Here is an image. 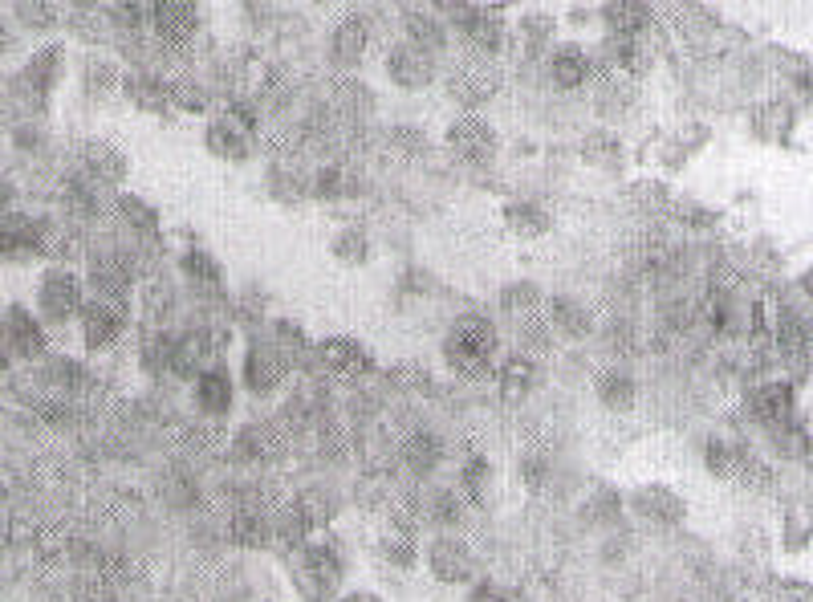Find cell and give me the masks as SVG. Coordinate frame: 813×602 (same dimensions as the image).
<instances>
[{"label":"cell","mask_w":813,"mask_h":602,"mask_svg":"<svg viewBox=\"0 0 813 602\" xmlns=\"http://www.w3.org/2000/svg\"><path fill=\"white\" fill-rule=\"evenodd\" d=\"M500 346V334L488 318L480 314H464L448 326L444 334V358H448V367L456 375H484L488 363H492V354Z\"/></svg>","instance_id":"obj_1"},{"label":"cell","mask_w":813,"mask_h":602,"mask_svg":"<svg viewBox=\"0 0 813 602\" xmlns=\"http://www.w3.org/2000/svg\"><path fill=\"white\" fill-rule=\"evenodd\" d=\"M342 574H346V558H342V550L334 546V541H305L301 546L293 582L309 602H326L338 590Z\"/></svg>","instance_id":"obj_2"},{"label":"cell","mask_w":813,"mask_h":602,"mask_svg":"<svg viewBox=\"0 0 813 602\" xmlns=\"http://www.w3.org/2000/svg\"><path fill=\"white\" fill-rule=\"evenodd\" d=\"M427 574L440 586H468L476 578V558L468 550V541L456 533L435 537L427 546Z\"/></svg>","instance_id":"obj_3"},{"label":"cell","mask_w":813,"mask_h":602,"mask_svg":"<svg viewBox=\"0 0 813 602\" xmlns=\"http://www.w3.org/2000/svg\"><path fill=\"white\" fill-rule=\"evenodd\" d=\"M383 70H387L391 86L415 94V90H427V86L435 82V74H440V62H435L431 53L407 45V41H395V45L387 49V57H383Z\"/></svg>","instance_id":"obj_4"},{"label":"cell","mask_w":813,"mask_h":602,"mask_svg":"<svg viewBox=\"0 0 813 602\" xmlns=\"http://www.w3.org/2000/svg\"><path fill=\"white\" fill-rule=\"evenodd\" d=\"M444 143L464 163H488L496 155V147H500V135H496V127L488 123V118L464 114V118H456V123L444 131Z\"/></svg>","instance_id":"obj_5"},{"label":"cell","mask_w":813,"mask_h":602,"mask_svg":"<svg viewBox=\"0 0 813 602\" xmlns=\"http://www.w3.org/2000/svg\"><path fill=\"white\" fill-rule=\"evenodd\" d=\"M545 74H549V82L557 86V90H582L590 78H594V57L578 45V41H561V45H553L549 49V57H545Z\"/></svg>","instance_id":"obj_6"},{"label":"cell","mask_w":813,"mask_h":602,"mask_svg":"<svg viewBox=\"0 0 813 602\" xmlns=\"http://www.w3.org/2000/svg\"><path fill=\"white\" fill-rule=\"evenodd\" d=\"M37 306L49 322H66L82 310V285L70 269H49L41 277V289H37Z\"/></svg>","instance_id":"obj_7"},{"label":"cell","mask_w":813,"mask_h":602,"mask_svg":"<svg viewBox=\"0 0 813 602\" xmlns=\"http://www.w3.org/2000/svg\"><path fill=\"white\" fill-rule=\"evenodd\" d=\"M240 379L253 395H273L281 383H285V354L273 346V342H253L244 354V367H240Z\"/></svg>","instance_id":"obj_8"},{"label":"cell","mask_w":813,"mask_h":602,"mask_svg":"<svg viewBox=\"0 0 813 602\" xmlns=\"http://www.w3.org/2000/svg\"><path fill=\"white\" fill-rule=\"evenodd\" d=\"M496 90H500V74L488 62H464V66H456L448 74V94L460 106H468V110H476L488 98H496Z\"/></svg>","instance_id":"obj_9"},{"label":"cell","mask_w":813,"mask_h":602,"mask_svg":"<svg viewBox=\"0 0 813 602\" xmlns=\"http://www.w3.org/2000/svg\"><path fill=\"white\" fill-rule=\"evenodd\" d=\"M151 25H155V37L171 49L187 45L200 29V9L187 5V0H163V5H151Z\"/></svg>","instance_id":"obj_10"},{"label":"cell","mask_w":813,"mask_h":602,"mask_svg":"<svg viewBox=\"0 0 813 602\" xmlns=\"http://www.w3.org/2000/svg\"><path fill=\"white\" fill-rule=\"evenodd\" d=\"M318 367L334 379H362L374 367V358L358 338H326L318 346Z\"/></svg>","instance_id":"obj_11"},{"label":"cell","mask_w":813,"mask_h":602,"mask_svg":"<svg viewBox=\"0 0 813 602\" xmlns=\"http://www.w3.org/2000/svg\"><path fill=\"white\" fill-rule=\"evenodd\" d=\"M122 330H127V314H122V301H90V306L82 310V334H86V346L90 350H106L122 338Z\"/></svg>","instance_id":"obj_12"},{"label":"cell","mask_w":813,"mask_h":602,"mask_svg":"<svg viewBox=\"0 0 813 602\" xmlns=\"http://www.w3.org/2000/svg\"><path fill=\"white\" fill-rule=\"evenodd\" d=\"M748 407H753V415L761 419L765 428H785V424H793V415H797V387L785 383V379L761 383L753 391V399H748Z\"/></svg>","instance_id":"obj_13"},{"label":"cell","mask_w":813,"mask_h":602,"mask_svg":"<svg viewBox=\"0 0 813 602\" xmlns=\"http://www.w3.org/2000/svg\"><path fill=\"white\" fill-rule=\"evenodd\" d=\"M631 509H635L643 521L663 525V529H671V525H679V521L687 517L683 497H679L675 489H667V485H643V489H635V493H631Z\"/></svg>","instance_id":"obj_14"},{"label":"cell","mask_w":813,"mask_h":602,"mask_svg":"<svg viewBox=\"0 0 813 602\" xmlns=\"http://www.w3.org/2000/svg\"><path fill=\"white\" fill-rule=\"evenodd\" d=\"M228 541H236L240 550H265L273 541V517L261 513L257 501H240L228 517Z\"/></svg>","instance_id":"obj_15"},{"label":"cell","mask_w":813,"mask_h":602,"mask_svg":"<svg viewBox=\"0 0 813 602\" xmlns=\"http://www.w3.org/2000/svg\"><path fill=\"white\" fill-rule=\"evenodd\" d=\"M464 41L476 49V53H500L509 41V29H505V17H500V9H488V5H472L468 21L460 25Z\"/></svg>","instance_id":"obj_16"},{"label":"cell","mask_w":813,"mask_h":602,"mask_svg":"<svg viewBox=\"0 0 813 602\" xmlns=\"http://www.w3.org/2000/svg\"><path fill=\"white\" fill-rule=\"evenodd\" d=\"M232 399H236V383H232V375H228L220 363H212V367H204V371L196 375V407H200L204 415H212V419L228 415V411H232Z\"/></svg>","instance_id":"obj_17"},{"label":"cell","mask_w":813,"mask_h":602,"mask_svg":"<svg viewBox=\"0 0 813 602\" xmlns=\"http://www.w3.org/2000/svg\"><path fill=\"white\" fill-rule=\"evenodd\" d=\"M253 139L257 135H248V131H240L232 118H212L208 123V131H204V147H208V155H216V159H224V163H240V159H248L253 155Z\"/></svg>","instance_id":"obj_18"},{"label":"cell","mask_w":813,"mask_h":602,"mask_svg":"<svg viewBox=\"0 0 813 602\" xmlns=\"http://www.w3.org/2000/svg\"><path fill=\"white\" fill-rule=\"evenodd\" d=\"M366 49H370V25H366V17H346V21H338L334 25V33H330V57L342 66V70H350V66H358L362 57H366Z\"/></svg>","instance_id":"obj_19"},{"label":"cell","mask_w":813,"mask_h":602,"mask_svg":"<svg viewBox=\"0 0 813 602\" xmlns=\"http://www.w3.org/2000/svg\"><path fill=\"white\" fill-rule=\"evenodd\" d=\"M122 94L131 98V106H139L143 114H163L171 106V82L163 74L151 70H135L122 78Z\"/></svg>","instance_id":"obj_20"},{"label":"cell","mask_w":813,"mask_h":602,"mask_svg":"<svg viewBox=\"0 0 813 602\" xmlns=\"http://www.w3.org/2000/svg\"><path fill=\"white\" fill-rule=\"evenodd\" d=\"M403 33H407L403 37L407 45H415V49H423L431 57H440L448 49V25H444V17H435L431 9H407Z\"/></svg>","instance_id":"obj_21"},{"label":"cell","mask_w":813,"mask_h":602,"mask_svg":"<svg viewBox=\"0 0 813 602\" xmlns=\"http://www.w3.org/2000/svg\"><path fill=\"white\" fill-rule=\"evenodd\" d=\"M448 456V444L440 432H431V428H415L407 440H403V464L415 472V476H431L435 468L444 464Z\"/></svg>","instance_id":"obj_22"},{"label":"cell","mask_w":813,"mask_h":602,"mask_svg":"<svg viewBox=\"0 0 813 602\" xmlns=\"http://www.w3.org/2000/svg\"><path fill=\"white\" fill-rule=\"evenodd\" d=\"M594 395H598V403H602L606 411H635V403H639V383H635V375H631L627 367H606V371H598V379H594Z\"/></svg>","instance_id":"obj_23"},{"label":"cell","mask_w":813,"mask_h":602,"mask_svg":"<svg viewBox=\"0 0 813 602\" xmlns=\"http://www.w3.org/2000/svg\"><path fill=\"white\" fill-rule=\"evenodd\" d=\"M549 326L561 338H586V334H594V310L570 293H557L549 301Z\"/></svg>","instance_id":"obj_24"},{"label":"cell","mask_w":813,"mask_h":602,"mask_svg":"<svg viewBox=\"0 0 813 602\" xmlns=\"http://www.w3.org/2000/svg\"><path fill=\"white\" fill-rule=\"evenodd\" d=\"M602 21H606L610 37L639 41V37L651 29L655 13H651V5H635V0H614V5H602Z\"/></svg>","instance_id":"obj_25"},{"label":"cell","mask_w":813,"mask_h":602,"mask_svg":"<svg viewBox=\"0 0 813 602\" xmlns=\"http://www.w3.org/2000/svg\"><path fill=\"white\" fill-rule=\"evenodd\" d=\"M500 216H505V228L521 240H541L549 228H553V212L537 200H509L505 208H500Z\"/></svg>","instance_id":"obj_26"},{"label":"cell","mask_w":813,"mask_h":602,"mask_svg":"<svg viewBox=\"0 0 813 602\" xmlns=\"http://www.w3.org/2000/svg\"><path fill=\"white\" fill-rule=\"evenodd\" d=\"M82 163H86V175H90V184H122L127 179V155H122L114 143H86L82 151Z\"/></svg>","instance_id":"obj_27"},{"label":"cell","mask_w":813,"mask_h":602,"mask_svg":"<svg viewBox=\"0 0 813 602\" xmlns=\"http://www.w3.org/2000/svg\"><path fill=\"white\" fill-rule=\"evenodd\" d=\"M5 342H9V350L21 354V358L45 354V330H41V322H37L29 310H21V306L5 314Z\"/></svg>","instance_id":"obj_28"},{"label":"cell","mask_w":813,"mask_h":602,"mask_svg":"<svg viewBox=\"0 0 813 602\" xmlns=\"http://www.w3.org/2000/svg\"><path fill=\"white\" fill-rule=\"evenodd\" d=\"M419 517L435 529H456L464 517V497L456 489H431L419 497Z\"/></svg>","instance_id":"obj_29"},{"label":"cell","mask_w":813,"mask_h":602,"mask_svg":"<svg viewBox=\"0 0 813 602\" xmlns=\"http://www.w3.org/2000/svg\"><path fill=\"white\" fill-rule=\"evenodd\" d=\"M236 452H240L244 460H253V464L273 460V456L281 452V432H277L273 424H261V419H253V424H244V428L236 432Z\"/></svg>","instance_id":"obj_30"},{"label":"cell","mask_w":813,"mask_h":602,"mask_svg":"<svg viewBox=\"0 0 813 602\" xmlns=\"http://www.w3.org/2000/svg\"><path fill=\"white\" fill-rule=\"evenodd\" d=\"M496 387H500V399L505 403H525L529 399V391L537 387V363L533 358H509L505 367H500V375H496Z\"/></svg>","instance_id":"obj_31"},{"label":"cell","mask_w":813,"mask_h":602,"mask_svg":"<svg viewBox=\"0 0 813 602\" xmlns=\"http://www.w3.org/2000/svg\"><path fill=\"white\" fill-rule=\"evenodd\" d=\"M496 306L505 310L509 318H517V322H529L541 306H545V293H541V285H533V281H509L505 289H500V297H496Z\"/></svg>","instance_id":"obj_32"},{"label":"cell","mask_w":813,"mask_h":602,"mask_svg":"<svg viewBox=\"0 0 813 602\" xmlns=\"http://www.w3.org/2000/svg\"><path fill=\"white\" fill-rule=\"evenodd\" d=\"M179 269H183L187 281H192L196 289H204V293H216V289L224 285L220 261H216L212 253H204V249H187V253L179 257Z\"/></svg>","instance_id":"obj_33"},{"label":"cell","mask_w":813,"mask_h":602,"mask_svg":"<svg viewBox=\"0 0 813 602\" xmlns=\"http://www.w3.org/2000/svg\"><path fill=\"white\" fill-rule=\"evenodd\" d=\"M354 192V179L342 163H322L314 175H309V196L314 200H342Z\"/></svg>","instance_id":"obj_34"},{"label":"cell","mask_w":813,"mask_h":602,"mask_svg":"<svg viewBox=\"0 0 813 602\" xmlns=\"http://www.w3.org/2000/svg\"><path fill=\"white\" fill-rule=\"evenodd\" d=\"M330 253H334V261H338V265L358 269V265H366V261H370V236H366L358 224H350V228L334 232V240H330Z\"/></svg>","instance_id":"obj_35"},{"label":"cell","mask_w":813,"mask_h":602,"mask_svg":"<svg viewBox=\"0 0 813 602\" xmlns=\"http://www.w3.org/2000/svg\"><path fill=\"white\" fill-rule=\"evenodd\" d=\"M309 533H314V525H309V517L297 509V501H289V505L273 517V537L281 541V546H289V550H301L305 541H309Z\"/></svg>","instance_id":"obj_36"},{"label":"cell","mask_w":813,"mask_h":602,"mask_svg":"<svg viewBox=\"0 0 813 602\" xmlns=\"http://www.w3.org/2000/svg\"><path fill=\"white\" fill-rule=\"evenodd\" d=\"M553 33H557V21H553L549 13H541V9L521 13V21H517V37H521V45H525L529 53L553 49Z\"/></svg>","instance_id":"obj_37"},{"label":"cell","mask_w":813,"mask_h":602,"mask_svg":"<svg viewBox=\"0 0 813 602\" xmlns=\"http://www.w3.org/2000/svg\"><path fill=\"white\" fill-rule=\"evenodd\" d=\"M582 159L590 163V167H618L622 163V139L614 135V131H590L586 139H582Z\"/></svg>","instance_id":"obj_38"},{"label":"cell","mask_w":813,"mask_h":602,"mask_svg":"<svg viewBox=\"0 0 813 602\" xmlns=\"http://www.w3.org/2000/svg\"><path fill=\"white\" fill-rule=\"evenodd\" d=\"M171 106H179L183 114H208L212 94L196 78H179V82H171Z\"/></svg>","instance_id":"obj_39"},{"label":"cell","mask_w":813,"mask_h":602,"mask_svg":"<svg viewBox=\"0 0 813 602\" xmlns=\"http://www.w3.org/2000/svg\"><path fill=\"white\" fill-rule=\"evenodd\" d=\"M704 464H708L712 476H736V472L744 468V452H740L736 444H728V440H708Z\"/></svg>","instance_id":"obj_40"},{"label":"cell","mask_w":813,"mask_h":602,"mask_svg":"<svg viewBox=\"0 0 813 602\" xmlns=\"http://www.w3.org/2000/svg\"><path fill=\"white\" fill-rule=\"evenodd\" d=\"M269 188H273V196H277L281 204H297V200L309 196V179H305L297 167H273Z\"/></svg>","instance_id":"obj_41"},{"label":"cell","mask_w":813,"mask_h":602,"mask_svg":"<svg viewBox=\"0 0 813 602\" xmlns=\"http://www.w3.org/2000/svg\"><path fill=\"white\" fill-rule=\"evenodd\" d=\"M118 212H122V220H127L135 232H143V236H155L159 232V212L147 204V200H139V196H118Z\"/></svg>","instance_id":"obj_42"},{"label":"cell","mask_w":813,"mask_h":602,"mask_svg":"<svg viewBox=\"0 0 813 602\" xmlns=\"http://www.w3.org/2000/svg\"><path fill=\"white\" fill-rule=\"evenodd\" d=\"M517 480H521L525 489L541 493L549 480H553V460H549L545 452H525V456L517 460Z\"/></svg>","instance_id":"obj_43"},{"label":"cell","mask_w":813,"mask_h":602,"mask_svg":"<svg viewBox=\"0 0 813 602\" xmlns=\"http://www.w3.org/2000/svg\"><path fill=\"white\" fill-rule=\"evenodd\" d=\"M635 102V90H631V82L627 78H606L602 82V90H598V110L606 114V118H614V114H622V110H627Z\"/></svg>","instance_id":"obj_44"},{"label":"cell","mask_w":813,"mask_h":602,"mask_svg":"<svg viewBox=\"0 0 813 602\" xmlns=\"http://www.w3.org/2000/svg\"><path fill=\"white\" fill-rule=\"evenodd\" d=\"M488 485H492V464H488V456H468V460H464V472H460V489H464L472 501H484Z\"/></svg>","instance_id":"obj_45"},{"label":"cell","mask_w":813,"mask_h":602,"mask_svg":"<svg viewBox=\"0 0 813 602\" xmlns=\"http://www.w3.org/2000/svg\"><path fill=\"white\" fill-rule=\"evenodd\" d=\"M82 82H86V94H98V98H106L110 90H122V74L110 66V62H86V70H82Z\"/></svg>","instance_id":"obj_46"},{"label":"cell","mask_w":813,"mask_h":602,"mask_svg":"<svg viewBox=\"0 0 813 602\" xmlns=\"http://www.w3.org/2000/svg\"><path fill=\"white\" fill-rule=\"evenodd\" d=\"M789 123H793V110L785 106V102H769V106H761V114H757V135L761 139H781L785 131H789Z\"/></svg>","instance_id":"obj_47"},{"label":"cell","mask_w":813,"mask_h":602,"mask_svg":"<svg viewBox=\"0 0 813 602\" xmlns=\"http://www.w3.org/2000/svg\"><path fill=\"white\" fill-rule=\"evenodd\" d=\"M297 509L309 517V525H326V521H334V513H338V505H334V497L326 493V489H309V493H301L297 497Z\"/></svg>","instance_id":"obj_48"},{"label":"cell","mask_w":813,"mask_h":602,"mask_svg":"<svg viewBox=\"0 0 813 602\" xmlns=\"http://www.w3.org/2000/svg\"><path fill=\"white\" fill-rule=\"evenodd\" d=\"M53 74H57V49H41L33 62L25 66V82L33 90H49L53 86Z\"/></svg>","instance_id":"obj_49"},{"label":"cell","mask_w":813,"mask_h":602,"mask_svg":"<svg viewBox=\"0 0 813 602\" xmlns=\"http://www.w3.org/2000/svg\"><path fill=\"white\" fill-rule=\"evenodd\" d=\"M338 106H342L346 114L362 118V114L374 110V94H370L362 82H342V86H338Z\"/></svg>","instance_id":"obj_50"},{"label":"cell","mask_w":813,"mask_h":602,"mask_svg":"<svg viewBox=\"0 0 813 602\" xmlns=\"http://www.w3.org/2000/svg\"><path fill=\"white\" fill-rule=\"evenodd\" d=\"M273 338H277L273 346H277L285 358H293V354H305V350H309V338H305V330H301L297 322H285V318H281V322H273Z\"/></svg>","instance_id":"obj_51"},{"label":"cell","mask_w":813,"mask_h":602,"mask_svg":"<svg viewBox=\"0 0 813 602\" xmlns=\"http://www.w3.org/2000/svg\"><path fill=\"white\" fill-rule=\"evenodd\" d=\"M777 432V452L781 456H789V460H805V448H809V440H805V428L797 424H785V428H773Z\"/></svg>","instance_id":"obj_52"},{"label":"cell","mask_w":813,"mask_h":602,"mask_svg":"<svg viewBox=\"0 0 813 602\" xmlns=\"http://www.w3.org/2000/svg\"><path fill=\"white\" fill-rule=\"evenodd\" d=\"M618 513H622V493L598 489V493L590 497V509H586L590 521H618Z\"/></svg>","instance_id":"obj_53"},{"label":"cell","mask_w":813,"mask_h":602,"mask_svg":"<svg viewBox=\"0 0 813 602\" xmlns=\"http://www.w3.org/2000/svg\"><path fill=\"white\" fill-rule=\"evenodd\" d=\"M675 216H679L687 228H712V224L720 220V212H712L708 204H696V200H683Z\"/></svg>","instance_id":"obj_54"},{"label":"cell","mask_w":813,"mask_h":602,"mask_svg":"<svg viewBox=\"0 0 813 602\" xmlns=\"http://www.w3.org/2000/svg\"><path fill=\"white\" fill-rule=\"evenodd\" d=\"M631 200H639L647 212H651V208L659 212V208H667V188H663V184H651V179H639V184L631 188Z\"/></svg>","instance_id":"obj_55"},{"label":"cell","mask_w":813,"mask_h":602,"mask_svg":"<svg viewBox=\"0 0 813 602\" xmlns=\"http://www.w3.org/2000/svg\"><path fill=\"white\" fill-rule=\"evenodd\" d=\"M49 383H57V387H78V383H82L78 363H70V358H53V363H49Z\"/></svg>","instance_id":"obj_56"},{"label":"cell","mask_w":813,"mask_h":602,"mask_svg":"<svg viewBox=\"0 0 813 602\" xmlns=\"http://www.w3.org/2000/svg\"><path fill=\"white\" fill-rule=\"evenodd\" d=\"M391 143H395L399 151H407V155H419V151L427 147V135L415 131V127H391Z\"/></svg>","instance_id":"obj_57"},{"label":"cell","mask_w":813,"mask_h":602,"mask_svg":"<svg viewBox=\"0 0 813 602\" xmlns=\"http://www.w3.org/2000/svg\"><path fill=\"white\" fill-rule=\"evenodd\" d=\"M17 13H21L25 25H37V29H45V25L57 21V17H53V13H57L53 5H17Z\"/></svg>","instance_id":"obj_58"},{"label":"cell","mask_w":813,"mask_h":602,"mask_svg":"<svg viewBox=\"0 0 813 602\" xmlns=\"http://www.w3.org/2000/svg\"><path fill=\"white\" fill-rule=\"evenodd\" d=\"M606 338H610V350H631V326H627V322H622V326H610Z\"/></svg>","instance_id":"obj_59"},{"label":"cell","mask_w":813,"mask_h":602,"mask_svg":"<svg viewBox=\"0 0 813 602\" xmlns=\"http://www.w3.org/2000/svg\"><path fill=\"white\" fill-rule=\"evenodd\" d=\"M488 602H529V598H525V594H521L517 586H496Z\"/></svg>","instance_id":"obj_60"},{"label":"cell","mask_w":813,"mask_h":602,"mask_svg":"<svg viewBox=\"0 0 813 602\" xmlns=\"http://www.w3.org/2000/svg\"><path fill=\"white\" fill-rule=\"evenodd\" d=\"M342 602H383V594H374V590H350V594H342Z\"/></svg>","instance_id":"obj_61"},{"label":"cell","mask_w":813,"mask_h":602,"mask_svg":"<svg viewBox=\"0 0 813 602\" xmlns=\"http://www.w3.org/2000/svg\"><path fill=\"white\" fill-rule=\"evenodd\" d=\"M9 371V346H0V375Z\"/></svg>","instance_id":"obj_62"},{"label":"cell","mask_w":813,"mask_h":602,"mask_svg":"<svg viewBox=\"0 0 813 602\" xmlns=\"http://www.w3.org/2000/svg\"><path fill=\"white\" fill-rule=\"evenodd\" d=\"M0 509H9V485L0 480Z\"/></svg>","instance_id":"obj_63"}]
</instances>
